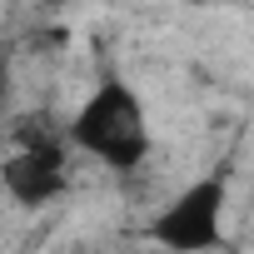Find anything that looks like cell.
<instances>
[{"label": "cell", "mask_w": 254, "mask_h": 254, "mask_svg": "<svg viewBox=\"0 0 254 254\" xmlns=\"http://www.w3.org/2000/svg\"><path fill=\"white\" fill-rule=\"evenodd\" d=\"M50 145H65L50 115H20L10 125V150H50Z\"/></svg>", "instance_id": "cell-4"}, {"label": "cell", "mask_w": 254, "mask_h": 254, "mask_svg": "<svg viewBox=\"0 0 254 254\" xmlns=\"http://www.w3.org/2000/svg\"><path fill=\"white\" fill-rule=\"evenodd\" d=\"M0 180H5L10 199L25 204V209L50 204L65 190V145H50V150H10L5 160H0Z\"/></svg>", "instance_id": "cell-3"}, {"label": "cell", "mask_w": 254, "mask_h": 254, "mask_svg": "<svg viewBox=\"0 0 254 254\" xmlns=\"http://www.w3.org/2000/svg\"><path fill=\"white\" fill-rule=\"evenodd\" d=\"M219 214H224V185L219 180H199L190 185L180 199L165 204V214L155 219V239L175 254H199L219 244Z\"/></svg>", "instance_id": "cell-2"}, {"label": "cell", "mask_w": 254, "mask_h": 254, "mask_svg": "<svg viewBox=\"0 0 254 254\" xmlns=\"http://www.w3.org/2000/svg\"><path fill=\"white\" fill-rule=\"evenodd\" d=\"M70 140H75L80 150L100 155V160L115 165V170L140 165L145 150H150V135H145V110H140V100L130 95V85L105 80V85L85 100V110L75 115Z\"/></svg>", "instance_id": "cell-1"}]
</instances>
